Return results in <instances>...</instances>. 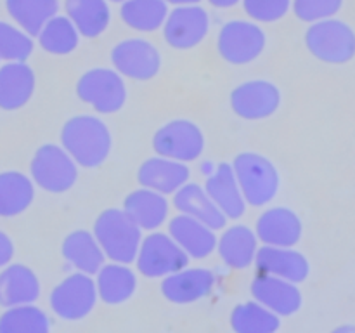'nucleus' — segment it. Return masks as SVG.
Returning <instances> with one entry per match:
<instances>
[{"label":"nucleus","instance_id":"obj_1","mask_svg":"<svg viewBox=\"0 0 355 333\" xmlns=\"http://www.w3.org/2000/svg\"><path fill=\"white\" fill-rule=\"evenodd\" d=\"M62 148L85 169H94L106 162L111 151V134L96 117L82 114L64 123L61 130Z\"/></svg>","mask_w":355,"mask_h":333},{"label":"nucleus","instance_id":"obj_2","mask_svg":"<svg viewBox=\"0 0 355 333\" xmlns=\"http://www.w3.org/2000/svg\"><path fill=\"white\" fill-rule=\"evenodd\" d=\"M94 236L104 255L118 264L137 259L141 246V228L120 208H107L94 224Z\"/></svg>","mask_w":355,"mask_h":333},{"label":"nucleus","instance_id":"obj_3","mask_svg":"<svg viewBox=\"0 0 355 333\" xmlns=\"http://www.w3.org/2000/svg\"><path fill=\"white\" fill-rule=\"evenodd\" d=\"M232 169L241 187L243 198L248 205L262 207L276 196L279 176L276 166L266 156L257 153H241L236 156Z\"/></svg>","mask_w":355,"mask_h":333},{"label":"nucleus","instance_id":"obj_4","mask_svg":"<svg viewBox=\"0 0 355 333\" xmlns=\"http://www.w3.org/2000/svg\"><path fill=\"white\" fill-rule=\"evenodd\" d=\"M31 177L49 193H64L75 184L78 169L64 148L45 144L31 160Z\"/></svg>","mask_w":355,"mask_h":333},{"label":"nucleus","instance_id":"obj_5","mask_svg":"<svg viewBox=\"0 0 355 333\" xmlns=\"http://www.w3.org/2000/svg\"><path fill=\"white\" fill-rule=\"evenodd\" d=\"M189 262V255L165 232H153L141 241L137 253V267L144 276H170L184 269Z\"/></svg>","mask_w":355,"mask_h":333},{"label":"nucleus","instance_id":"obj_6","mask_svg":"<svg viewBox=\"0 0 355 333\" xmlns=\"http://www.w3.org/2000/svg\"><path fill=\"white\" fill-rule=\"evenodd\" d=\"M76 94L83 103L90 104L99 113H116L127 99V89L121 75L106 68L90 69L80 76Z\"/></svg>","mask_w":355,"mask_h":333},{"label":"nucleus","instance_id":"obj_7","mask_svg":"<svg viewBox=\"0 0 355 333\" xmlns=\"http://www.w3.org/2000/svg\"><path fill=\"white\" fill-rule=\"evenodd\" d=\"M153 148L163 158L182 163L194 162L205 149V135L193 121L173 120L156 132Z\"/></svg>","mask_w":355,"mask_h":333},{"label":"nucleus","instance_id":"obj_8","mask_svg":"<svg viewBox=\"0 0 355 333\" xmlns=\"http://www.w3.org/2000/svg\"><path fill=\"white\" fill-rule=\"evenodd\" d=\"M97 288L89 274H73L54 288L51 305L61 318L80 319L96 305Z\"/></svg>","mask_w":355,"mask_h":333},{"label":"nucleus","instance_id":"obj_9","mask_svg":"<svg viewBox=\"0 0 355 333\" xmlns=\"http://www.w3.org/2000/svg\"><path fill=\"white\" fill-rule=\"evenodd\" d=\"M281 94L276 85L263 80L245 82L231 94V106L238 117L246 120H262L279 108Z\"/></svg>","mask_w":355,"mask_h":333},{"label":"nucleus","instance_id":"obj_10","mask_svg":"<svg viewBox=\"0 0 355 333\" xmlns=\"http://www.w3.org/2000/svg\"><path fill=\"white\" fill-rule=\"evenodd\" d=\"M114 68L132 80H151L159 69V54L144 40H128L113 51Z\"/></svg>","mask_w":355,"mask_h":333},{"label":"nucleus","instance_id":"obj_11","mask_svg":"<svg viewBox=\"0 0 355 333\" xmlns=\"http://www.w3.org/2000/svg\"><path fill=\"white\" fill-rule=\"evenodd\" d=\"M255 234L263 245L291 248L302 236V222L290 208H269L257 221Z\"/></svg>","mask_w":355,"mask_h":333},{"label":"nucleus","instance_id":"obj_12","mask_svg":"<svg viewBox=\"0 0 355 333\" xmlns=\"http://www.w3.org/2000/svg\"><path fill=\"white\" fill-rule=\"evenodd\" d=\"M137 179L146 189L156 191L159 194H173L184 184H187L189 169L182 162L156 156V158H149L142 163Z\"/></svg>","mask_w":355,"mask_h":333},{"label":"nucleus","instance_id":"obj_13","mask_svg":"<svg viewBox=\"0 0 355 333\" xmlns=\"http://www.w3.org/2000/svg\"><path fill=\"white\" fill-rule=\"evenodd\" d=\"M218 51L229 62L245 65L259 58L260 52L263 51V35L252 24L232 23L222 31Z\"/></svg>","mask_w":355,"mask_h":333},{"label":"nucleus","instance_id":"obj_14","mask_svg":"<svg viewBox=\"0 0 355 333\" xmlns=\"http://www.w3.org/2000/svg\"><path fill=\"white\" fill-rule=\"evenodd\" d=\"M205 191L227 219H239L245 214L246 201L236 179L234 169L229 163L217 165L215 172L207 179Z\"/></svg>","mask_w":355,"mask_h":333},{"label":"nucleus","instance_id":"obj_15","mask_svg":"<svg viewBox=\"0 0 355 333\" xmlns=\"http://www.w3.org/2000/svg\"><path fill=\"white\" fill-rule=\"evenodd\" d=\"M168 234L193 259L208 257L217 246L214 229L184 214L177 215L170 221Z\"/></svg>","mask_w":355,"mask_h":333},{"label":"nucleus","instance_id":"obj_16","mask_svg":"<svg viewBox=\"0 0 355 333\" xmlns=\"http://www.w3.org/2000/svg\"><path fill=\"white\" fill-rule=\"evenodd\" d=\"M255 264L262 274L281 278L291 283L305 280L309 273L307 259L302 253L283 246L263 245L257 252Z\"/></svg>","mask_w":355,"mask_h":333},{"label":"nucleus","instance_id":"obj_17","mask_svg":"<svg viewBox=\"0 0 355 333\" xmlns=\"http://www.w3.org/2000/svg\"><path fill=\"white\" fill-rule=\"evenodd\" d=\"M252 291L259 304L276 314H293L300 307V291L297 290L295 283L281 280V278L260 273V276H257L253 281Z\"/></svg>","mask_w":355,"mask_h":333},{"label":"nucleus","instance_id":"obj_18","mask_svg":"<svg viewBox=\"0 0 355 333\" xmlns=\"http://www.w3.org/2000/svg\"><path fill=\"white\" fill-rule=\"evenodd\" d=\"M215 276L207 269H180L165 278L162 291L175 304H189L211 291Z\"/></svg>","mask_w":355,"mask_h":333},{"label":"nucleus","instance_id":"obj_19","mask_svg":"<svg viewBox=\"0 0 355 333\" xmlns=\"http://www.w3.org/2000/svg\"><path fill=\"white\" fill-rule=\"evenodd\" d=\"M173 205L177 210L184 215L196 219V221L203 222L208 228L220 229L225 225V217L220 212V208L214 203L207 191L198 184H184L179 191L173 193Z\"/></svg>","mask_w":355,"mask_h":333},{"label":"nucleus","instance_id":"obj_20","mask_svg":"<svg viewBox=\"0 0 355 333\" xmlns=\"http://www.w3.org/2000/svg\"><path fill=\"white\" fill-rule=\"evenodd\" d=\"M123 210L139 228L153 231L165 222L168 215V201L165 194L142 187V189L132 191L125 198Z\"/></svg>","mask_w":355,"mask_h":333},{"label":"nucleus","instance_id":"obj_21","mask_svg":"<svg viewBox=\"0 0 355 333\" xmlns=\"http://www.w3.org/2000/svg\"><path fill=\"white\" fill-rule=\"evenodd\" d=\"M35 75L23 62H10L0 69V108L17 110L30 101Z\"/></svg>","mask_w":355,"mask_h":333},{"label":"nucleus","instance_id":"obj_22","mask_svg":"<svg viewBox=\"0 0 355 333\" xmlns=\"http://www.w3.org/2000/svg\"><path fill=\"white\" fill-rule=\"evenodd\" d=\"M217 248L227 266L234 269H245L255 260L259 252L257 234L246 225H232L220 236Z\"/></svg>","mask_w":355,"mask_h":333},{"label":"nucleus","instance_id":"obj_23","mask_svg":"<svg viewBox=\"0 0 355 333\" xmlns=\"http://www.w3.org/2000/svg\"><path fill=\"white\" fill-rule=\"evenodd\" d=\"M62 255L80 273L96 274L104 266V252L96 236L89 231H75L62 241Z\"/></svg>","mask_w":355,"mask_h":333},{"label":"nucleus","instance_id":"obj_24","mask_svg":"<svg viewBox=\"0 0 355 333\" xmlns=\"http://www.w3.org/2000/svg\"><path fill=\"white\" fill-rule=\"evenodd\" d=\"M135 274L125 264H107L97 273V293L106 304H120L135 290Z\"/></svg>","mask_w":355,"mask_h":333},{"label":"nucleus","instance_id":"obj_25","mask_svg":"<svg viewBox=\"0 0 355 333\" xmlns=\"http://www.w3.org/2000/svg\"><path fill=\"white\" fill-rule=\"evenodd\" d=\"M205 33H207V19H205V14L198 9L177 10L170 17L165 31L170 45L179 49L200 44Z\"/></svg>","mask_w":355,"mask_h":333},{"label":"nucleus","instance_id":"obj_26","mask_svg":"<svg viewBox=\"0 0 355 333\" xmlns=\"http://www.w3.org/2000/svg\"><path fill=\"white\" fill-rule=\"evenodd\" d=\"M38 297V281L24 266H12L0 276V302L6 305L30 304Z\"/></svg>","mask_w":355,"mask_h":333},{"label":"nucleus","instance_id":"obj_27","mask_svg":"<svg viewBox=\"0 0 355 333\" xmlns=\"http://www.w3.org/2000/svg\"><path fill=\"white\" fill-rule=\"evenodd\" d=\"M33 184L19 172L0 173V215H17L30 207L33 200Z\"/></svg>","mask_w":355,"mask_h":333},{"label":"nucleus","instance_id":"obj_28","mask_svg":"<svg viewBox=\"0 0 355 333\" xmlns=\"http://www.w3.org/2000/svg\"><path fill=\"white\" fill-rule=\"evenodd\" d=\"M232 328L236 333H274L279 328L276 312L262 304H241L232 311Z\"/></svg>","mask_w":355,"mask_h":333},{"label":"nucleus","instance_id":"obj_29","mask_svg":"<svg viewBox=\"0 0 355 333\" xmlns=\"http://www.w3.org/2000/svg\"><path fill=\"white\" fill-rule=\"evenodd\" d=\"M49 325L44 312L37 307L21 305L7 312L0 323V333H47Z\"/></svg>","mask_w":355,"mask_h":333},{"label":"nucleus","instance_id":"obj_30","mask_svg":"<svg viewBox=\"0 0 355 333\" xmlns=\"http://www.w3.org/2000/svg\"><path fill=\"white\" fill-rule=\"evenodd\" d=\"M69 12L78 30L87 37L101 33L107 23L106 7L101 0H71Z\"/></svg>","mask_w":355,"mask_h":333},{"label":"nucleus","instance_id":"obj_31","mask_svg":"<svg viewBox=\"0 0 355 333\" xmlns=\"http://www.w3.org/2000/svg\"><path fill=\"white\" fill-rule=\"evenodd\" d=\"M10 10L14 17L23 24L31 33H37L45 19L55 9V2L52 0H10Z\"/></svg>","mask_w":355,"mask_h":333},{"label":"nucleus","instance_id":"obj_32","mask_svg":"<svg viewBox=\"0 0 355 333\" xmlns=\"http://www.w3.org/2000/svg\"><path fill=\"white\" fill-rule=\"evenodd\" d=\"M75 28L66 19H54L47 24L40 37V44L52 54H68L76 47Z\"/></svg>","mask_w":355,"mask_h":333},{"label":"nucleus","instance_id":"obj_33","mask_svg":"<svg viewBox=\"0 0 355 333\" xmlns=\"http://www.w3.org/2000/svg\"><path fill=\"white\" fill-rule=\"evenodd\" d=\"M162 3L158 0H134L123 10L125 21L137 30H155L163 19Z\"/></svg>","mask_w":355,"mask_h":333},{"label":"nucleus","instance_id":"obj_34","mask_svg":"<svg viewBox=\"0 0 355 333\" xmlns=\"http://www.w3.org/2000/svg\"><path fill=\"white\" fill-rule=\"evenodd\" d=\"M31 42L19 31L0 23V58L10 61H23L30 56Z\"/></svg>","mask_w":355,"mask_h":333},{"label":"nucleus","instance_id":"obj_35","mask_svg":"<svg viewBox=\"0 0 355 333\" xmlns=\"http://www.w3.org/2000/svg\"><path fill=\"white\" fill-rule=\"evenodd\" d=\"M246 7L259 19H274L284 12L286 0H246Z\"/></svg>","mask_w":355,"mask_h":333},{"label":"nucleus","instance_id":"obj_36","mask_svg":"<svg viewBox=\"0 0 355 333\" xmlns=\"http://www.w3.org/2000/svg\"><path fill=\"white\" fill-rule=\"evenodd\" d=\"M10 257H12V243L3 232H0V266L9 262Z\"/></svg>","mask_w":355,"mask_h":333},{"label":"nucleus","instance_id":"obj_37","mask_svg":"<svg viewBox=\"0 0 355 333\" xmlns=\"http://www.w3.org/2000/svg\"><path fill=\"white\" fill-rule=\"evenodd\" d=\"M214 2L218 3V6H227V3L236 2V0H214Z\"/></svg>","mask_w":355,"mask_h":333},{"label":"nucleus","instance_id":"obj_38","mask_svg":"<svg viewBox=\"0 0 355 333\" xmlns=\"http://www.w3.org/2000/svg\"><path fill=\"white\" fill-rule=\"evenodd\" d=\"M173 2H191V0H173Z\"/></svg>","mask_w":355,"mask_h":333}]
</instances>
